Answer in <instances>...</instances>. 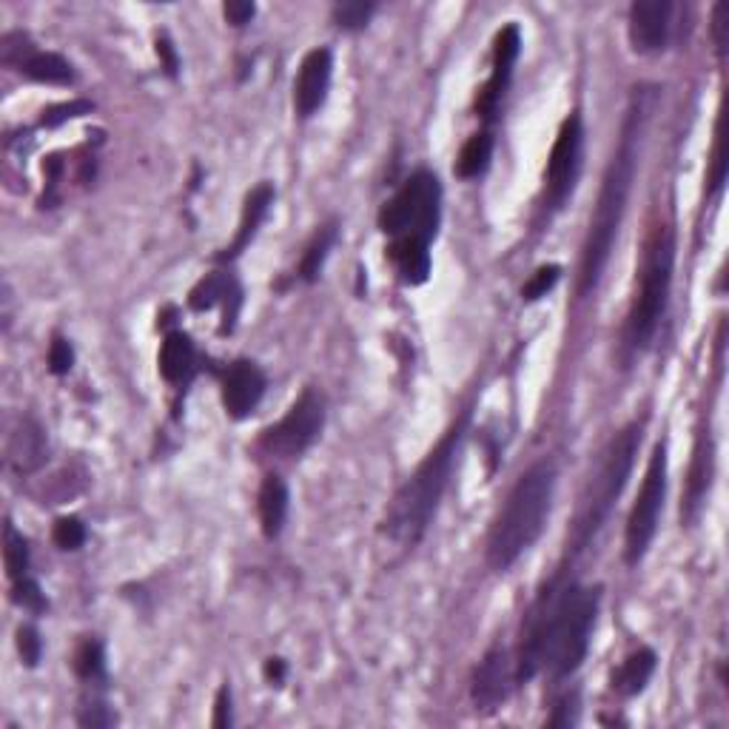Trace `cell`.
<instances>
[{"label": "cell", "instance_id": "cell-1", "mask_svg": "<svg viewBox=\"0 0 729 729\" xmlns=\"http://www.w3.org/2000/svg\"><path fill=\"white\" fill-rule=\"evenodd\" d=\"M599 601L601 592L596 587H547L522 627L516 659L519 682H530L538 670H551L556 678L576 673L590 650Z\"/></svg>", "mask_w": 729, "mask_h": 729}, {"label": "cell", "instance_id": "cell-2", "mask_svg": "<svg viewBox=\"0 0 729 729\" xmlns=\"http://www.w3.org/2000/svg\"><path fill=\"white\" fill-rule=\"evenodd\" d=\"M644 126H648V95L641 91V95L633 97L630 109H627L619 149H616L610 165H607L599 203H596V211H592L590 235H587L585 254H581V276H578V294L581 296L596 291L607 269V260H610L612 242L619 237L627 203H630V192H633L635 168H639Z\"/></svg>", "mask_w": 729, "mask_h": 729}, {"label": "cell", "instance_id": "cell-3", "mask_svg": "<svg viewBox=\"0 0 729 729\" xmlns=\"http://www.w3.org/2000/svg\"><path fill=\"white\" fill-rule=\"evenodd\" d=\"M442 220V186L434 172H416L379 211V228L391 237L388 257L407 285L431 274V240Z\"/></svg>", "mask_w": 729, "mask_h": 729}, {"label": "cell", "instance_id": "cell-4", "mask_svg": "<svg viewBox=\"0 0 729 729\" xmlns=\"http://www.w3.org/2000/svg\"><path fill=\"white\" fill-rule=\"evenodd\" d=\"M553 490H556V468L551 461H538L510 490L508 502L499 510L488 542V562L493 570L504 573L542 536L551 519Z\"/></svg>", "mask_w": 729, "mask_h": 729}, {"label": "cell", "instance_id": "cell-5", "mask_svg": "<svg viewBox=\"0 0 729 729\" xmlns=\"http://www.w3.org/2000/svg\"><path fill=\"white\" fill-rule=\"evenodd\" d=\"M465 422L461 420L454 431H447L442 436L439 445L427 454L416 474L400 488V493L393 496L391 508L385 516V533L400 544H416L425 530L431 527V519L436 516L442 496H445L447 482L454 476L456 454H459L461 434H465Z\"/></svg>", "mask_w": 729, "mask_h": 729}, {"label": "cell", "instance_id": "cell-6", "mask_svg": "<svg viewBox=\"0 0 729 729\" xmlns=\"http://www.w3.org/2000/svg\"><path fill=\"white\" fill-rule=\"evenodd\" d=\"M673 265H675V240L667 226H659L648 242V254L641 265V280L635 300L630 305L624 325L627 351L641 353L653 342L661 319L667 314L670 289H673Z\"/></svg>", "mask_w": 729, "mask_h": 729}, {"label": "cell", "instance_id": "cell-7", "mask_svg": "<svg viewBox=\"0 0 729 729\" xmlns=\"http://www.w3.org/2000/svg\"><path fill=\"white\" fill-rule=\"evenodd\" d=\"M641 445V425L633 422L624 427L610 447L605 450V459L599 465V474L590 482L587 493L581 496V508H578L576 524H573V551H585L587 544L596 538L601 527H605L607 516H610L612 504L624 490L627 479L633 474L635 456H639Z\"/></svg>", "mask_w": 729, "mask_h": 729}, {"label": "cell", "instance_id": "cell-8", "mask_svg": "<svg viewBox=\"0 0 729 729\" xmlns=\"http://www.w3.org/2000/svg\"><path fill=\"white\" fill-rule=\"evenodd\" d=\"M664 499H667V445L659 442L650 456L648 474L641 482L639 499H635L630 519H627L624 530V556L627 565H639L641 558L648 556L650 544L659 530L661 510H664Z\"/></svg>", "mask_w": 729, "mask_h": 729}, {"label": "cell", "instance_id": "cell-9", "mask_svg": "<svg viewBox=\"0 0 729 729\" xmlns=\"http://www.w3.org/2000/svg\"><path fill=\"white\" fill-rule=\"evenodd\" d=\"M325 425V402L319 393L305 391L300 400L291 405L283 420L271 425L262 434V447L280 459H294L303 456L314 442L319 439Z\"/></svg>", "mask_w": 729, "mask_h": 729}, {"label": "cell", "instance_id": "cell-10", "mask_svg": "<svg viewBox=\"0 0 729 729\" xmlns=\"http://www.w3.org/2000/svg\"><path fill=\"white\" fill-rule=\"evenodd\" d=\"M581 157H585V126L573 111L562 123L556 134V143L547 157V172H544V192L553 208H562L576 192L578 174H581Z\"/></svg>", "mask_w": 729, "mask_h": 729}, {"label": "cell", "instance_id": "cell-11", "mask_svg": "<svg viewBox=\"0 0 729 729\" xmlns=\"http://www.w3.org/2000/svg\"><path fill=\"white\" fill-rule=\"evenodd\" d=\"M519 52H522V35H519L516 23H508V26L496 35L493 43V72H490V80L485 83L482 91H479V100H476V109L485 120H493V115L499 111L504 100V91L510 86V77H513V66L519 61Z\"/></svg>", "mask_w": 729, "mask_h": 729}, {"label": "cell", "instance_id": "cell-12", "mask_svg": "<svg viewBox=\"0 0 729 729\" xmlns=\"http://www.w3.org/2000/svg\"><path fill=\"white\" fill-rule=\"evenodd\" d=\"M513 678H516V670H513V661H510L508 650L502 648L490 650V653L479 661V667H476L474 673L470 695H474L476 709L493 712L496 707H502V704L508 701Z\"/></svg>", "mask_w": 729, "mask_h": 729}, {"label": "cell", "instance_id": "cell-13", "mask_svg": "<svg viewBox=\"0 0 729 729\" xmlns=\"http://www.w3.org/2000/svg\"><path fill=\"white\" fill-rule=\"evenodd\" d=\"M673 3L670 0H639L630 9V43L641 55L661 52L670 41V26H673Z\"/></svg>", "mask_w": 729, "mask_h": 729}, {"label": "cell", "instance_id": "cell-14", "mask_svg": "<svg viewBox=\"0 0 729 729\" xmlns=\"http://www.w3.org/2000/svg\"><path fill=\"white\" fill-rule=\"evenodd\" d=\"M26 37L21 35V46H12L9 37H3V46H0V57L7 66H18L29 80L48 83V86H66V83L75 80V69L66 57L55 55V52H37V48L26 46Z\"/></svg>", "mask_w": 729, "mask_h": 729}, {"label": "cell", "instance_id": "cell-15", "mask_svg": "<svg viewBox=\"0 0 729 729\" xmlns=\"http://www.w3.org/2000/svg\"><path fill=\"white\" fill-rule=\"evenodd\" d=\"M330 72H334V57L328 48H314L305 55L294 80V106L300 118H311L314 111L323 109L330 89Z\"/></svg>", "mask_w": 729, "mask_h": 729}, {"label": "cell", "instance_id": "cell-16", "mask_svg": "<svg viewBox=\"0 0 729 729\" xmlns=\"http://www.w3.org/2000/svg\"><path fill=\"white\" fill-rule=\"evenodd\" d=\"M265 396V373L254 362L240 359L222 377V405L235 420H246L248 413H254L257 405Z\"/></svg>", "mask_w": 729, "mask_h": 729}, {"label": "cell", "instance_id": "cell-17", "mask_svg": "<svg viewBox=\"0 0 729 729\" xmlns=\"http://www.w3.org/2000/svg\"><path fill=\"white\" fill-rule=\"evenodd\" d=\"M226 305V323H222V334L235 328L237 311H240V289L231 276L226 274H208L203 276L200 283L194 285L188 305L194 311H211L217 305Z\"/></svg>", "mask_w": 729, "mask_h": 729}, {"label": "cell", "instance_id": "cell-18", "mask_svg": "<svg viewBox=\"0 0 729 729\" xmlns=\"http://www.w3.org/2000/svg\"><path fill=\"white\" fill-rule=\"evenodd\" d=\"M271 206H274V188H271L269 183H260V186H257L254 192L246 197V206H242L240 228H237L235 242L226 248V254H220V260H235V257L242 254V248L254 240L257 228H260L262 220L269 217Z\"/></svg>", "mask_w": 729, "mask_h": 729}, {"label": "cell", "instance_id": "cell-19", "mask_svg": "<svg viewBox=\"0 0 729 729\" xmlns=\"http://www.w3.org/2000/svg\"><path fill=\"white\" fill-rule=\"evenodd\" d=\"M197 371V351H194V342L183 334V330H174L168 334L160 348V373H163L165 382L172 385H186L188 379Z\"/></svg>", "mask_w": 729, "mask_h": 729}, {"label": "cell", "instance_id": "cell-20", "mask_svg": "<svg viewBox=\"0 0 729 729\" xmlns=\"http://www.w3.org/2000/svg\"><path fill=\"white\" fill-rule=\"evenodd\" d=\"M289 485L276 474L265 476L260 488V524L262 533L269 538H276L283 533L285 519H289Z\"/></svg>", "mask_w": 729, "mask_h": 729}, {"label": "cell", "instance_id": "cell-21", "mask_svg": "<svg viewBox=\"0 0 729 729\" xmlns=\"http://www.w3.org/2000/svg\"><path fill=\"white\" fill-rule=\"evenodd\" d=\"M9 465L21 474L41 468L43 459H46V442H43V431L32 422H21V427L14 431L12 439L7 447Z\"/></svg>", "mask_w": 729, "mask_h": 729}, {"label": "cell", "instance_id": "cell-22", "mask_svg": "<svg viewBox=\"0 0 729 729\" xmlns=\"http://www.w3.org/2000/svg\"><path fill=\"white\" fill-rule=\"evenodd\" d=\"M655 673V653L650 648H639L624 659L619 673L612 675V687L621 695H639L650 684Z\"/></svg>", "mask_w": 729, "mask_h": 729}, {"label": "cell", "instance_id": "cell-23", "mask_svg": "<svg viewBox=\"0 0 729 729\" xmlns=\"http://www.w3.org/2000/svg\"><path fill=\"white\" fill-rule=\"evenodd\" d=\"M490 154H493V138H490L488 131H479V134H474L468 143L461 145L459 160H456V174L461 179L479 177V174L488 172Z\"/></svg>", "mask_w": 729, "mask_h": 729}, {"label": "cell", "instance_id": "cell-24", "mask_svg": "<svg viewBox=\"0 0 729 729\" xmlns=\"http://www.w3.org/2000/svg\"><path fill=\"white\" fill-rule=\"evenodd\" d=\"M709 476H712V450H704V445L695 447V461L689 470V485H687V513L693 516L698 504L704 502V496L709 490Z\"/></svg>", "mask_w": 729, "mask_h": 729}, {"label": "cell", "instance_id": "cell-25", "mask_svg": "<svg viewBox=\"0 0 729 729\" xmlns=\"http://www.w3.org/2000/svg\"><path fill=\"white\" fill-rule=\"evenodd\" d=\"M334 240H337V228L334 226L319 228L317 237L311 240L308 251H305L303 262H300V276H303L305 283H314V280H317L319 271H323L325 257H328L330 246H334Z\"/></svg>", "mask_w": 729, "mask_h": 729}, {"label": "cell", "instance_id": "cell-26", "mask_svg": "<svg viewBox=\"0 0 729 729\" xmlns=\"http://www.w3.org/2000/svg\"><path fill=\"white\" fill-rule=\"evenodd\" d=\"M3 565H7V573L12 581L23 578L29 570V544L26 538L14 530L12 522H7V530H3Z\"/></svg>", "mask_w": 729, "mask_h": 729}, {"label": "cell", "instance_id": "cell-27", "mask_svg": "<svg viewBox=\"0 0 729 729\" xmlns=\"http://www.w3.org/2000/svg\"><path fill=\"white\" fill-rule=\"evenodd\" d=\"M75 673L80 675L83 682H97L106 675V661H104V644L100 641H83L80 650L75 655Z\"/></svg>", "mask_w": 729, "mask_h": 729}, {"label": "cell", "instance_id": "cell-28", "mask_svg": "<svg viewBox=\"0 0 729 729\" xmlns=\"http://www.w3.org/2000/svg\"><path fill=\"white\" fill-rule=\"evenodd\" d=\"M52 538L61 551H80L83 542H86V524L77 516H63L55 522L52 530Z\"/></svg>", "mask_w": 729, "mask_h": 729}, {"label": "cell", "instance_id": "cell-29", "mask_svg": "<svg viewBox=\"0 0 729 729\" xmlns=\"http://www.w3.org/2000/svg\"><path fill=\"white\" fill-rule=\"evenodd\" d=\"M377 7L373 3H362V0H348V3H339L334 7V21L342 29H362L364 23L371 21Z\"/></svg>", "mask_w": 729, "mask_h": 729}, {"label": "cell", "instance_id": "cell-30", "mask_svg": "<svg viewBox=\"0 0 729 729\" xmlns=\"http://www.w3.org/2000/svg\"><path fill=\"white\" fill-rule=\"evenodd\" d=\"M558 276H562V269H558V265H544V269H538L536 274L530 276L527 285L522 289V296L527 303H536V300H542V296H547L553 289H556Z\"/></svg>", "mask_w": 729, "mask_h": 729}, {"label": "cell", "instance_id": "cell-31", "mask_svg": "<svg viewBox=\"0 0 729 729\" xmlns=\"http://www.w3.org/2000/svg\"><path fill=\"white\" fill-rule=\"evenodd\" d=\"M12 601H14V605H21L23 610H32V612L46 610V599H43L41 587H37V581H32L29 576H23V578H18V581H14Z\"/></svg>", "mask_w": 729, "mask_h": 729}, {"label": "cell", "instance_id": "cell-32", "mask_svg": "<svg viewBox=\"0 0 729 729\" xmlns=\"http://www.w3.org/2000/svg\"><path fill=\"white\" fill-rule=\"evenodd\" d=\"M72 364H75V351H72V345L63 337H55V342L48 348V368H52V373L63 377V373L72 371Z\"/></svg>", "mask_w": 729, "mask_h": 729}, {"label": "cell", "instance_id": "cell-33", "mask_svg": "<svg viewBox=\"0 0 729 729\" xmlns=\"http://www.w3.org/2000/svg\"><path fill=\"white\" fill-rule=\"evenodd\" d=\"M41 639L32 627H21L18 630V650H21V659L26 667H35L37 661H41Z\"/></svg>", "mask_w": 729, "mask_h": 729}, {"label": "cell", "instance_id": "cell-34", "mask_svg": "<svg viewBox=\"0 0 729 729\" xmlns=\"http://www.w3.org/2000/svg\"><path fill=\"white\" fill-rule=\"evenodd\" d=\"M86 111H91V104H86V100L57 106V109L43 111V126H61L72 118H80V115H86Z\"/></svg>", "mask_w": 729, "mask_h": 729}, {"label": "cell", "instance_id": "cell-35", "mask_svg": "<svg viewBox=\"0 0 729 729\" xmlns=\"http://www.w3.org/2000/svg\"><path fill=\"white\" fill-rule=\"evenodd\" d=\"M222 14H226V21L231 23V26H246L257 14V9L254 3H248V0H231V3L222 7Z\"/></svg>", "mask_w": 729, "mask_h": 729}, {"label": "cell", "instance_id": "cell-36", "mask_svg": "<svg viewBox=\"0 0 729 729\" xmlns=\"http://www.w3.org/2000/svg\"><path fill=\"white\" fill-rule=\"evenodd\" d=\"M716 152H712V177H709V183H712V192H721L723 179H727V157H723V134H721V126H718L716 131Z\"/></svg>", "mask_w": 729, "mask_h": 729}, {"label": "cell", "instance_id": "cell-37", "mask_svg": "<svg viewBox=\"0 0 729 729\" xmlns=\"http://www.w3.org/2000/svg\"><path fill=\"white\" fill-rule=\"evenodd\" d=\"M727 18H729V7L727 3H718L716 12H712V35H716V48L718 55H727V37H723V29H727Z\"/></svg>", "mask_w": 729, "mask_h": 729}, {"label": "cell", "instance_id": "cell-38", "mask_svg": "<svg viewBox=\"0 0 729 729\" xmlns=\"http://www.w3.org/2000/svg\"><path fill=\"white\" fill-rule=\"evenodd\" d=\"M214 727H228L231 723V693H228V687H222L220 693H217V701H214Z\"/></svg>", "mask_w": 729, "mask_h": 729}, {"label": "cell", "instance_id": "cell-39", "mask_svg": "<svg viewBox=\"0 0 729 729\" xmlns=\"http://www.w3.org/2000/svg\"><path fill=\"white\" fill-rule=\"evenodd\" d=\"M157 55L163 57V66L168 75H177V55H174V46L165 37H160L157 41Z\"/></svg>", "mask_w": 729, "mask_h": 729}, {"label": "cell", "instance_id": "cell-40", "mask_svg": "<svg viewBox=\"0 0 729 729\" xmlns=\"http://www.w3.org/2000/svg\"><path fill=\"white\" fill-rule=\"evenodd\" d=\"M265 678L271 684H283L285 678V661L283 659H269L265 661Z\"/></svg>", "mask_w": 729, "mask_h": 729}]
</instances>
